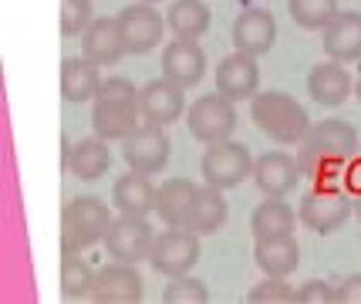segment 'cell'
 I'll return each instance as SVG.
<instances>
[{
	"instance_id": "1",
	"label": "cell",
	"mask_w": 361,
	"mask_h": 304,
	"mask_svg": "<svg viewBox=\"0 0 361 304\" xmlns=\"http://www.w3.org/2000/svg\"><path fill=\"white\" fill-rule=\"evenodd\" d=\"M145 126L142 118V92L128 78H109L102 81L92 109V128L98 139H128L135 128Z\"/></svg>"
},
{
	"instance_id": "2",
	"label": "cell",
	"mask_w": 361,
	"mask_h": 304,
	"mask_svg": "<svg viewBox=\"0 0 361 304\" xmlns=\"http://www.w3.org/2000/svg\"><path fill=\"white\" fill-rule=\"evenodd\" d=\"M250 118L264 135L281 145H300L311 132V115L287 92H257L250 98Z\"/></svg>"
},
{
	"instance_id": "3",
	"label": "cell",
	"mask_w": 361,
	"mask_h": 304,
	"mask_svg": "<svg viewBox=\"0 0 361 304\" xmlns=\"http://www.w3.org/2000/svg\"><path fill=\"white\" fill-rule=\"evenodd\" d=\"M111 217L109 213V203L98 200V196H78L64 207V217H61V250L64 257L71 254H85L88 247L105 241L111 226Z\"/></svg>"
},
{
	"instance_id": "4",
	"label": "cell",
	"mask_w": 361,
	"mask_h": 304,
	"mask_svg": "<svg viewBox=\"0 0 361 304\" xmlns=\"http://www.w3.org/2000/svg\"><path fill=\"white\" fill-rule=\"evenodd\" d=\"M358 149V132L351 122L345 118H324V122H314L307 139L300 142V166L304 173L314 169L317 162H341L351 159Z\"/></svg>"
},
{
	"instance_id": "5",
	"label": "cell",
	"mask_w": 361,
	"mask_h": 304,
	"mask_svg": "<svg viewBox=\"0 0 361 304\" xmlns=\"http://www.w3.org/2000/svg\"><path fill=\"white\" fill-rule=\"evenodd\" d=\"M253 156L250 149L236 139H223V142L206 145L203 156V179L206 186H216V190H233L240 186L247 176H253Z\"/></svg>"
},
{
	"instance_id": "6",
	"label": "cell",
	"mask_w": 361,
	"mask_h": 304,
	"mask_svg": "<svg viewBox=\"0 0 361 304\" xmlns=\"http://www.w3.org/2000/svg\"><path fill=\"white\" fill-rule=\"evenodd\" d=\"M186 128L192 139H200L206 145L230 139L236 128V102H230L220 92L196 98L186 109Z\"/></svg>"
},
{
	"instance_id": "7",
	"label": "cell",
	"mask_w": 361,
	"mask_h": 304,
	"mask_svg": "<svg viewBox=\"0 0 361 304\" xmlns=\"http://www.w3.org/2000/svg\"><path fill=\"white\" fill-rule=\"evenodd\" d=\"M200 260V233H192L186 226H169L166 233H156L149 264L162 277H183L196 267Z\"/></svg>"
},
{
	"instance_id": "8",
	"label": "cell",
	"mask_w": 361,
	"mask_h": 304,
	"mask_svg": "<svg viewBox=\"0 0 361 304\" xmlns=\"http://www.w3.org/2000/svg\"><path fill=\"white\" fill-rule=\"evenodd\" d=\"M152 243H156L152 224H149L145 217H135V213H122V217L111 220L102 247H105V254H109L111 260L139 264V260H149Z\"/></svg>"
},
{
	"instance_id": "9",
	"label": "cell",
	"mask_w": 361,
	"mask_h": 304,
	"mask_svg": "<svg viewBox=\"0 0 361 304\" xmlns=\"http://www.w3.org/2000/svg\"><path fill=\"white\" fill-rule=\"evenodd\" d=\"M169 156H173V142L159 126H142L128 139H122V159L135 173L156 176L169 166Z\"/></svg>"
},
{
	"instance_id": "10",
	"label": "cell",
	"mask_w": 361,
	"mask_h": 304,
	"mask_svg": "<svg viewBox=\"0 0 361 304\" xmlns=\"http://www.w3.org/2000/svg\"><path fill=\"white\" fill-rule=\"evenodd\" d=\"M351 196L338 190H317L307 193L298 207V220L300 226H307L311 233H334L348 224L351 217Z\"/></svg>"
},
{
	"instance_id": "11",
	"label": "cell",
	"mask_w": 361,
	"mask_h": 304,
	"mask_svg": "<svg viewBox=\"0 0 361 304\" xmlns=\"http://www.w3.org/2000/svg\"><path fill=\"white\" fill-rule=\"evenodd\" d=\"M118 28H122V41H126L128 54H149L162 44V34L169 31L166 17L159 14L152 4H132L118 14Z\"/></svg>"
},
{
	"instance_id": "12",
	"label": "cell",
	"mask_w": 361,
	"mask_h": 304,
	"mask_svg": "<svg viewBox=\"0 0 361 304\" xmlns=\"http://www.w3.org/2000/svg\"><path fill=\"white\" fill-rule=\"evenodd\" d=\"M142 277L135 271V264H126V260H111L94 274L92 284V298L94 304H139L142 301Z\"/></svg>"
},
{
	"instance_id": "13",
	"label": "cell",
	"mask_w": 361,
	"mask_h": 304,
	"mask_svg": "<svg viewBox=\"0 0 361 304\" xmlns=\"http://www.w3.org/2000/svg\"><path fill=\"white\" fill-rule=\"evenodd\" d=\"M186 112V88L183 85H176L169 81L166 75L156 81H149L145 88H142V118H145V126H173L176 118H183Z\"/></svg>"
},
{
	"instance_id": "14",
	"label": "cell",
	"mask_w": 361,
	"mask_h": 304,
	"mask_svg": "<svg viewBox=\"0 0 361 304\" xmlns=\"http://www.w3.org/2000/svg\"><path fill=\"white\" fill-rule=\"evenodd\" d=\"M233 48L243 51V54H250V58H260V54H267L274 48V41H277V20L270 11L264 7H247V11H240V17L233 20Z\"/></svg>"
},
{
	"instance_id": "15",
	"label": "cell",
	"mask_w": 361,
	"mask_h": 304,
	"mask_svg": "<svg viewBox=\"0 0 361 304\" xmlns=\"http://www.w3.org/2000/svg\"><path fill=\"white\" fill-rule=\"evenodd\" d=\"M162 75L183 88L200 85L206 75V51L200 48V41L173 37L169 44H162Z\"/></svg>"
},
{
	"instance_id": "16",
	"label": "cell",
	"mask_w": 361,
	"mask_h": 304,
	"mask_svg": "<svg viewBox=\"0 0 361 304\" xmlns=\"http://www.w3.org/2000/svg\"><path fill=\"white\" fill-rule=\"evenodd\" d=\"M304 176L300 159L287 156V152H264L260 159L253 162V183L264 196H287Z\"/></svg>"
},
{
	"instance_id": "17",
	"label": "cell",
	"mask_w": 361,
	"mask_h": 304,
	"mask_svg": "<svg viewBox=\"0 0 361 304\" xmlns=\"http://www.w3.org/2000/svg\"><path fill=\"white\" fill-rule=\"evenodd\" d=\"M81 54L98 68H111V64L122 61L126 41H122V28H118V17H94L92 28L81 34Z\"/></svg>"
},
{
	"instance_id": "18",
	"label": "cell",
	"mask_w": 361,
	"mask_h": 304,
	"mask_svg": "<svg viewBox=\"0 0 361 304\" xmlns=\"http://www.w3.org/2000/svg\"><path fill=\"white\" fill-rule=\"evenodd\" d=\"M260 88V68H257V58L236 51L230 58H223L216 64V92L226 95L230 102H243V98H253Z\"/></svg>"
},
{
	"instance_id": "19",
	"label": "cell",
	"mask_w": 361,
	"mask_h": 304,
	"mask_svg": "<svg viewBox=\"0 0 361 304\" xmlns=\"http://www.w3.org/2000/svg\"><path fill=\"white\" fill-rule=\"evenodd\" d=\"M351 92H355V81H351L345 64H338V61H321L307 75V95H311L314 105L338 109V105H345L348 98H351Z\"/></svg>"
},
{
	"instance_id": "20",
	"label": "cell",
	"mask_w": 361,
	"mask_h": 304,
	"mask_svg": "<svg viewBox=\"0 0 361 304\" xmlns=\"http://www.w3.org/2000/svg\"><path fill=\"white\" fill-rule=\"evenodd\" d=\"M324 54L328 61L355 64L361 61V14L338 11V17L324 28Z\"/></svg>"
},
{
	"instance_id": "21",
	"label": "cell",
	"mask_w": 361,
	"mask_h": 304,
	"mask_svg": "<svg viewBox=\"0 0 361 304\" xmlns=\"http://www.w3.org/2000/svg\"><path fill=\"white\" fill-rule=\"evenodd\" d=\"M156 196H159V186L152 183V176L128 169L126 176H118L115 186H111V207L118 209V213L149 217L156 209Z\"/></svg>"
},
{
	"instance_id": "22",
	"label": "cell",
	"mask_w": 361,
	"mask_h": 304,
	"mask_svg": "<svg viewBox=\"0 0 361 304\" xmlns=\"http://www.w3.org/2000/svg\"><path fill=\"white\" fill-rule=\"evenodd\" d=\"M64 166L81 179V183H94L111 169V152L105 139H81V142L64 145Z\"/></svg>"
},
{
	"instance_id": "23",
	"label": "cell",
	"mask_w": 361,
	"mask_h": 304,
	"mask_svg": "<svg viewBox=\"0 0 361 304\" xmlns=\"http://www.w3.org/2000/svg\"><path fill=\"white\" fill-rule=\"evenodd\" d=\"M298 209L287 207L281 196H267L260 207L250 213V233L253 241H274V237H290L298 226Z\"/></svg>"
},
{
	"instance_id": "24",
	"label": "cell",
	"mask_w": 361,
	"mask_h": 304,
	"mask_svg": "<svg viewBox=\"0 0 361 304\" xmlns=\"http://www.w3.org/2000/svg\"><path fill=\"white\" fill-rule=\"evenodd\" d=\"M98 71H102V68L92 64L85 54H81V58H64V64H61V95H64V102H71V105L94 102L98 88H102V81H105Z\"/></svg>"
},
{
	"instance_id": "25",
	"label": "cell",
	"mask_w": 361,
	"mask_h": 304,
	"mask_svg": "<svg viewBox=\"0 0 361 304\" xmlns=\"http://www.w3.org/2000/svg\"><path fill=\"white\" fill-rule=\"evenodd\" d=\"M253 260L267 277H290L300 264V243L290 237H274V241H257Z\"/></svg>"
},
{
	"instance_id": "26",
	"label": "cell",
	"mask_w": 361,
	"mask_h": 304,
	"mask_svg": "<svg viewBox=\"0 0 361 304\" xmlns=\"http://www.w3.org/2000/svg\"><path fill=\"white\" fill-rule=\"evenodd\" d=\"M196 193H200V186L189 183V179H166L156 196V213L162 217V224L186 226L189 213H192V203H196Z\"/></svg>"
},
{
	"instance_id": "27",
	"label": "cell",
	"mask_w": 361,
	"mask_h": 304,
	"mask_svg": "<svg viewBox=\"0 0 361 304\" xmlns=\"http://www.w3.org/2000/svg\"><path fill=\"white\" fill-rule=\"evenodd\" d=\"M166 24H169L173 37L200 41L213 24V11H209L206 0H173L169 11H166Z\"/></svg>"
},
{
	"instance_id": "28",
	"label": "cell",
	"mask_w": 361,
	"mask_h": 304,
	"mask_svg": "<svg viewBox=\"0 0 361 304\" xmlns=\"http://www.w3.org/2000/svg\"><path fill=\"white\" fill-rule=\"evenodd\" d=\"M226 217H230V207H226L223 190L203 186V190L196 193V203H192V213H189V220H186V230L200 233V237H209V233L223 230Z\"/></svg>"
},
{
	"instance_id": "29",
	"label": "cell",
	"mask_w": 361,
	"mask_h": 304,
	"mask_svg": "<svg viewBox=\"0 0 361 304\" xmlns=\"http://www.w3.org/2000/svg\"><path fill=\"white\" fill-rule=\"evenodd\" d=\"M287 14L304 31H324L338 17V0H287Z\"/></svg>"
},
{
	"instance_id": "30",
	"label": "cell",
	"mask_w": 361,
	"mask_h": 304,
	"mask_svg": "<svg viewBox=\"0 0 361 304\" xmlns=\"http://www.w3.org/2000/svg\"><path fill=\"white\" fill-rule=\"evenodd\" d=\"M94 267L85 260L81 254H71L61 260V294L68 301H78V298H92V284H94Z\"/></svg>"
},
{
	"instance_id": "31",
	"label": "cell",
	"mask_w": 361,
	"mask_h": 304,
	"mask_svg": "<svg viewBox=\"0 0 361 304\" xmlns=\"http://www.w3.org/2000/svg\"><path fill=\"white\" fill-rule=\"evenodd\" d=\"M243 301L247 304H298V288H290L287 277H267V281L253 284Z\"/></svg>"
},
{
	"instance_id": "32",
	"label": "cell",
	"mask_w": 361,
	"mask_h": 304,
	"mask_svg": "<svg viewBox=\"0 0 361 304\" xmlns=\"http://www.w3.org/2000/svg\"><path fill=\"white\" fill-rule=\"evenodd\" d=\"M209 301V291H206L203 281L196 277H169V288L162 291V304H206Z\"/></svg>"
},
{
	"instance_id": "33",
	"label": "cell",
	"mask_w": 361,
	"mask_h": 304,
	"mask_svg": "<svg viewBox=\"0 0 361 304\" xmlns=\"http://www.w3.org/2000/svg\"><path fill=\"white\" fill-rule=\"evenodd\" d=\"M92 0H61V34L81 37L92 28Z\"/></svg>"
},
{
	"instance_id": "34",
	"label": "cell",
	"mask_w": 361,
	"mask_h": 304,
	"mask_svg": "<svg viewBox=\"0 0 361 304\" xmlns=\"http://www.w3.org/2000/svg\"><path fill=\"white\" fill-rule=\"evenodd\" d=\"M298 304H338V288L324 281H307L298 288Z\"/></svg>"
},
{
	"instance_id": "35",
	"label": "cell",
	"mask_w": 361,
	"mask_h": 304,
	"mask_svg": "<svg viewBox=\"0 0 361 304\" xmlns=\"http://www.w3.org/2000/svg\"><path fill=\"white\" fill-rule=\"evenodd\" d=\"M338 304H361V274H351L338 284Z\"/></svg>"
},
{
	"instance_id": "36",
	"label": "cell",
	"mask_w": 361,
	"mask_h": 304,
	"mask_svg": "<svg viewBox=\"0 0 361 304\" xmlns=\"http://www.w3.org/2000/svg\"><path fill=\"white\" fill-rule=\"evenodd\" d=\"M345 193L348 196H361V159H351L345 166Z\"/></svg>"
},
{
	"instance_id": "37",
	"label": "cell",
	"mask_w": 361,
	"mask_h": 304,
	"mask_svg": "<svg viewBox=\"0 0 361 304\" xmlns=\"http://www.w3.org/2000/svg\"><path fill=\"white\" fill-rule=\"evenodd\" d=\"M355 98L361 102V78H355Z\"/></svg>"
},
{
	"instance_id": "38",
	"label": "cell",
	"mask_w": 361,
	"mask_h": 304,
	"mask_svg": "<svg viewBox=\"0 0 361 304\" xmlns=\"http://www.w3.org/2000/svg\"><path fill=\"white\" fill-rule=\"evenodd\" d=\"M355 217H358V220H361V196H358V200H355Z\"/></svg>"
},
{
	"instance_id": "39",
	"label": "cell",
	"mask_w": 361,
	"mask_h": 304,
	"mask_svg": "<svg viewBox=\"0 0 361 304\" xmlns=\"http://www.w3.org/2000/svg\"><path fill=\"white\" fill-rule=\"evenodd\" d=\"M142 4H156V0H142Z\"/></svg>"
}]
</instances>
